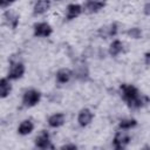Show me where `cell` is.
<instances>
[{
    "label": "cell",
    "instance_id": "6da1fadb",
    "mask_svg": "<svg viewBox=\"0 0 150 150\" xmlns=\"http://www.w3.org/2000/svg\"><path fill=\"white\" fill-rule=\"evenodd\" d=\"M121 91H122L123 100L128 103L130 108H141L148 101V97L141 96L138 90L131 84H122Z\"/></svg>",
    "mask_w": 150,
    "mask_h": 150
},
{
    "label": "cell",
    "instance_id": "7a4b0ae2",
    "mask_svg": "<svg viewBox=\"0 0 150 150\" xmlns=\"http://www.w3.org/2000/svg\"><path fill=\"white\" fill-rule=\"evenodd\" d=\"M40 97H41V94L38 90L29 89L25 91L23 97H22V103L25 107H33L40 101Z\"/></svg>",
    "mask_w": 150,
    "mask_h": 150
},
{
    "label": "cell",
    "instance_id": "3957f363",
    "mask_svg": "<svg viewBox=\"0 0 150 150\" xmlns=\"http://www.w3.org/2000/svg\"><path fill=\"white\" fill-rule=\"evenodd\" d=\"M23 73H25L23 64L21 62H19V61H16V62L12 61V66H11L9 71H8V79H11V80H18V79H20L23 75Z\"/></svg>",
    "mask_w": 150,
    "mask_h": 150
},
{
    "label": "cell",
    "instance_id": "277c9868",
    "mask_svg": "<svg viewBox=\"0 0 150 150\" xmlns=\"http://www.w3.org/2000/svg\"><path fill=\"white\" fill-rule=\"evenodd\" d=\"M74 74H75V76L79 80H82V81L87 80L88 79V75H89L87 64L83 61H77L75 63V66H74Z\"/></svg>",
    "mask_w": 150,
    "mask_h": 150
},
{
    "label": "cell",
    "instance_id": "5b68a950",
    "mask_svg": "<svg viewBox=\"0 0 150 150\" xmlns=\"http://www.w3.org/2000/svg\"><path fill=\"white\" fill-rule=\"evenodd\" d=\"M129 141H130V137L125 131H118L114 137V145L116 149L120 150V149H123L129 143Z\"/></svg>",
    "mask_w": 150,
    "mask_h": 150
},
{
    "label": "cell",
    "instance_id": "8992f818",
    "mask_svg": "<svg viewBox=\"0 0 150 150\" xmlns=\"http://www.w3.org/2000/svg\"><path fill=\"white\" fill-rule=\"evenodd\" d=\"M35 145L41 149H47V148H53V145L49 144V134L46 130H42L35 138Z\"/></svg>",
    "mask_w": 150,
    "mask_h": 150
},
{
    "label": "cell",
    "instance_id": "52a82bcc",
    "mask_svg": "<svg viewBox=\"0 0 150 150\" xmlns=\"http://www.w3.org/2000/svg\"><path fill=\"white\" fill-rule=\"evenodd\" d=\"M104 1L103 0H87L84 4V12L87 13H96L101 8L104 7Z\"/></svg>",
    "mask_w": 150,
    "mask_h": 150
},
{
    "label": "cell",
    "instance_id": "ba28073f",
    "mask_svg": "<svg viewBox=\"0 0 150 150\" xmlns=\"http://www.w3.org/2000/svg\"><path fill=\"white\" fill-rule=\"evenodd\" d=\"M91 120H93V114H91V111L89 109L83 108V109L80 110L79 116H77V122H79V124L81 127L88 125L91 122Z\"/></svg>",
    "mask_w": 150,
    "mask_h": 150
},
{
    "label": "cell",
    "instance_id": "9c48e42d",
    "mask_svg": "<svg viewBox=\"0 0 150 150\" xmlns=\"http://www.w3.org/2000/svg\"><path fill=\"white\" fill-rule=\"evenodd\" d=\"M34 34L36 36H48L52 34V27L46 22H40L34 26Z\"/></svg>",
    "mask_w": 150,
    "mask_h": 150
},
{
    "label": "cell",
    "instance_id": "30bf717a",
    "mask_svg": "<svg viewBox=\"0 0 150 150\" xmlns=\"http://www.w3.org/2000/svg\"><path fill=\"white\" fill-rule=\"evenodd\" d=\"M4 20H5V23L8 25L12 29L16 28V26L19 23V16L12 11H7L4 13Z\"/></svg>",
    "mask_w": 150,
    "mask_h": 150
},
{
    "label": "cell",
    "instance_id": "8fae6325",
    "mask_svg": "<svg viewBox=\"0 0 150 150\" xmlns=\"http://www.w3.org/2000/svg\"><path fill=\"white\" fill-rule=\"evenodd\" d=\"M82 12V8L80 5H76V4H70L68 7H67V20H73L75 18H77Z\"/></svg>",
    "mask_w": 150,
    "mask_h": 150
},
{
    "label": "cell",
    "instance_id": "7c38bea8",
    "mask_svg": "<svg viewBox=\"0 0 150 150\" xmlns=\"http://www.w3.org/2000/svg\"><path fill=\"white\" fill-rule=\"evenodd\" d=\"M50 7L49 0H38L34 5V14H43Z\"/></svg>",
    "mask_w": 150,
    "mask_h": 150
},
{
    "label": "cell",
    "instance_id": "4fadbf2b",
    "mask_svg": "<svg viewBox=\"0 0 150 150\" xmlns=\"http://www.w3.org/2000/svg\"><path fill=\"white\" fill-rule=\"evenodd\" d=\"M33 129H34V125H33L32 121H29V120H26V121L21 122V124L19 125V128H18V132H19L20 135L25 136V135H28V134H30V132L33 131Z\"/></svg>",
    "mask_w": 150,
    "mask_h": 150
},
{
    "label": "cell",
    "instance_id": "5bb4252c",
    "mask_svg": "<svg viewBox=\"0 0 150 150\" xmlns=\"http://www.w3.org/2000/svg\"><path fill=\"white\" fill-rule=\"evenodd\" d=\"M48 123L53 128H59L64 123V115L63 114H54L49 117Z\"/></svg>",
    "mask_w": 150,
    "mask_h": 150
},
{
    "label": "cell",
    "instance_id": "9a60e30c",
    "mask_svg": "<svg viewBox=\"0 0 150 150\" xmlns=\"http://www.w3.org/2000/svg\"><path fill=\"white\" fill-rule=\"evenodd\" d=\"M71 77V71L67 68H62L56 73V81L59 83H66Z\"/></svg>",
    "mask_w": 150,
    "mask_h": 150
},
{
    "label": "cell",
    "instance_id": "2e32d148",
    "mask_svg": "<svg viewBox=\"0 0 150 150\" xmlns=\"http://www.w3.org/2000/svg\"><path fill=\"white\" fill-rule=\"evenodd\" d=\"M11 89H12V86L7 81V79H1L0 80V96L2 98L7 97L8 94L11 93Z\"/></svg>",
    "mask_w": 150,
    "mask_h": 150
},
{
    "label": "cell",
    "instance_id": "e0dca14e",
    "mask_svg": "<svg viewBox=\"0 0 150 150\" xmlns=\"http://www.w3.org/2000/svg\"><path fill=\"white\" fill-rule=\"evenodd\" d=\"M122 50H123V45L120 40H115L111 42V45L109 47V54L111 56H117Z\"/></svg>",
    "mask_w": 150,
    "mask_h": 150
},
{
    "label": "cell",
    "instance_id": "ac0fdd59",
    "mask_svg": "<svg viewBox=\"0 0 150 150\" xmlns=\"http://www.w3.org/2000/svg\"><path fill=\"white\" fill-rule=\"evenodd\" d=\"M136 124H137L136 120H134V118H125V120H122L120 122V128L121 129H130V128L136 127Z\"/></svg>",
    "mask_w": 150,
    "mask_h": 150
},
{
    "label": "cell",
    "instance_id": "d6986e66",
    "mask_svg": "<svg viewBox=\"0 0 150 150\" xmlns=\"http://www.w3.org/2000/svg\"><path fill=\"white\" fill-rule=\"evenodd\" d=\"M128 35H129L130 38H132V39H139V38L142 36V32H141L139 28L134 27V28H130V29L128 30Z\"/></svg>",
    "mask_w": 150,
    "mask_h": 150
},
{
    "label": "cell",
    "instance_id": "ffe728a7",
    "mask_svg": "<svg viewBox=\"0 0 150 150\" xmlns=\"http://www.w3.org/2000/svg\"><path fill=\"white\" fill-rule=\"evenodd\" d=\"M15 0H0V6H1V8H6L7 6H9Z\"/></svg>",
    "mask_w": 150,
    "mask_h": 150
},
{
    "label": "cell",
    "instance_id": "44dd1931",
    "mask_svg": "<svg viewBox=\"0 0 150 150\" xmlns=\"http://www.w3.org/2000/svg\"><path fill=\"white\" fill-rule=\"evenodd\" d=\"M77 146L75 144H66V145H62L61 149H76Z\"/></svg>",
    "mask_w": 150,
    "mask_h": 150
},
{
    "label": "cell",
    "instance_id": "7402d4cb",
    "mask_svg": "<svg viewBox=\"0 0 150 150\" xmlns=\"http://www.w3.org/2000/svg\"><path fill=\"white\" fill-rule=\"evenodd\" d=\"M144 13H145L146 15H150V4H146V5L144 6Z\"/></svg>",
    "mask_w": 150,
    "mask_h": 150
},
{
    "label": "cell",
    "instance_id": "603a6c76",
    "mask_svg": "<svg viewBox=\"0 0 150 150\" xmlns=\"http://www.w3.org/2000/svg\"><path fill=\"white\" fill-rule=\"evenodd\" d=\"M144 60H145V63H146V64H150V53H145Z\"/></svg>",
    "mask_w": 150,
    "mask_h": 150
}]
</instances>
